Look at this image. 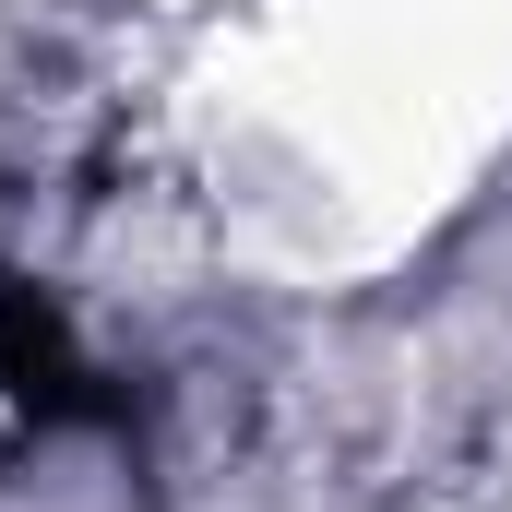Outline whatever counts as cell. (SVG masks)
Listing matches in <instances>:
<instances>
[{
  "instance_id": "obj_1",
  "label": "cell",
  "mask_w": 512,
  "mask_h": 512,
  "mask_svg": "<svg viewBox=\"0 0 512 512\" xmlns=\"http://www.w3.org/2000/svg\"><path fill=\"white\" fill-rule=\"evenodd\" d=\"M0 382L24 393L36 417H96V405H108V393H84L96 370L72 358V334H60L48 298H0Z\"/></svg>"
}]
</instances>
